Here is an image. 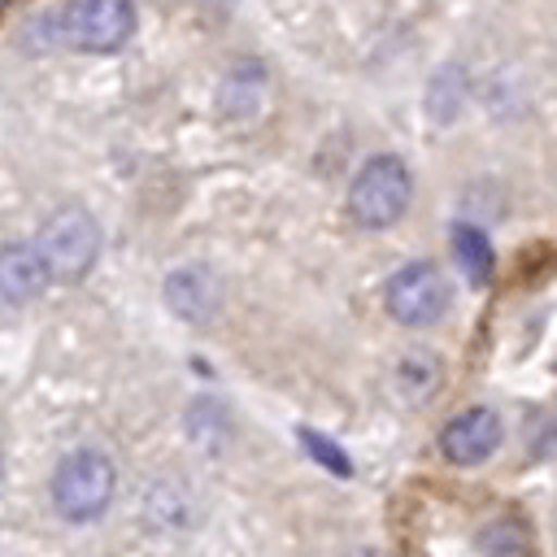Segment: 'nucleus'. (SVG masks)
Wrapping results in <instances>:
<instances>
[{
	"label": "nucleus",
	"mask_w": 557,
	"mask_h": 557,
	"mask_svg": "<svg viewBox=\"0 0 557 557\" xmlns=\"http://www.w3.org/2000/svg\"><path fill=\"white\" fill-rule=\"evenodd\" d=\"M44 35L70 52H117L135 35L131 0H65L44 17Z\"/></svg>",
	"instance_id": "1"
},
{
	"label": "nucleus",
	"mask_w": 557,
	"mask_h": 557,
	"mask_svg": "<svg viewBox=\"0 0 557 557\" xmlns=\"http://www.w3.org/2000/svg\"><path fill=\"white\" fill-rule=\"evenodd\" d=\"M413 200V178H409V165L400 157H370L352 187H348V218L361 226V231H383V226H396L405 218Z\"/></svg>",
	"instance_id": "2"
},
{
	"label": "nucleus",
	"mask_w": 557,
	"mask_h": 557,
	"mask_svg": "<svg viewBox=\"0 0 557 557\" xmlns=\"http://www.w3.org/2000/svg\"><path fill=\"white\" fill-rule=\"evenodd\" d=\"M35 252H39L48 278L74 283V278H83V274L96 265V257H100V226H96V218H91L83 205H65V209H57V213L39 226Z\"/></svg>",
	"instance_id": "3"
},
{
	"label": "nucleus",
	"mask_w": 557,
	"mask_h": 557,
	"mask_svg": "<svg viewBox=\"0 0 557 557\" xmlns=\"http://www.w3.org/2000/svg\"><path fill=\"white\" fill-rule=\"evenodd\" d=\"M113 487H117V470L100 448H78L61 457V466L52 470V505L70 522L100 518L113 500Z\"/></svg>",
	"instance_id": "4"
},
{
	"label": "nucleus",
	"mask_w": 557,
	"mask_h": 557,
	"mask_svg": "<svg viewBox=\"0 0 557 557\" xmlns=\"http://www.w3.org/2000/svg\"><path fill=\"white\" fill-rule=\"evenodd\" d=\"M383 305L400 326L426 331L448 313V278L431 261H409L387 278Z\"/></svg>",
	"instance_id": "5"
},
{
	"label": "nucleus",
	"mask_w": 557,
	"mask_h": 557,
	"mask_svg": "<svg viewBox=\"0 0 557 557\" xmlns=\"http://www.w3.org/2000/svg\"><path fill=\"white\" fill-rule=\"evenodd\" d=\"M500 444V418L496 409L487 405H474V409H461L457 418L444 422L440 431V453L453 461V466H479L496 453Z\"/></svg>",
	"instance_id": "6"
},
{
	"label": "nucleus",
	"mask_w": 557,
	"mask_h": 557,
	"mask_svg": "<svg viewBox=\"0 0 557 557\" xmlns=\"http://www.w3.org/2000/svg\"><path fill=\"white\" fill-rule=\"evenodd\" d=\"M165 300H170V309H174L178 318L205 322V318L218 313L222 287H218L213 270H205V265H183V270H174V274L165 278Z\"/></svg>",
	"instance_id": "7"
},
{
	"label": "nucleus",
	"mask_w": 557,
	"mask_h": 557,
	"mask_svg": "<svg viewBox=\"0 0 557 557\" xmlns=\"http://www.w3.org/2000/svg\"><path fill=\"white\" fill-rule=\"evenodd\" d=\"M48 270L35 252V244H4L0 248V300L4 305H26L48 287Z\"/></svg>",
	"instance_id": "8"
},
{
	"label": "nucleus",
	"mask_w": 557,
	"mask_h": 557,
	"mask_svg": "<svg viewBox=\"0 0 557 557\" xmlns=\"http://www.w3.org/2000/svg\"><path fill=\"white\" fill-rule=\"evenodd\" d=\"M453 257H457L461 274H466L474 287L492 283L496 257H492V239H487L479 226H470V222H457V226H453Z\"/></svg>",
	"instance_id": "9"
},
{
	"label": "nucleus",
	"mask_w": 557,
	"mask_h": 557,
	"mask_svg": "<svg viewBox=\"0 0 557 557\" xmlns=\"http://www.w3.org/2000/svg\"><path fill=\"white\" fill-rule=\"evenodd\" d=\"M300 444H305V453L318 461V466H326L331 474H339V479H348L352 474V461H348V453L335 444V440H326V435H318V431H300Z\"/></svg>",
	"instance_id": "10"
},
{
	"label": "nucleus",
	"mask_w": 557,
	"mask_h": 557,
	"mask_svg": "<svg viewBox=\"0 0 557 557\" xmlns=\"http://www.w3.org/2000/svg\"><path fill=\"white\" fill-rule=\"evenodd\" d=\"M0 4H4V0H0Z\"/></svg>",
	"instance_id": "11"
}]
</instances>
